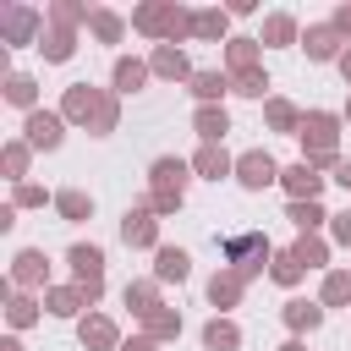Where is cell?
Segmentation results:
<instances>
[{"mask_svg":"<svg viewBox=\"0 0 351 351\" xmlns=\"http://www.w3.org/2000/svg\"><path fill=\"white\" fill-rule=\"evenodd\" d=\"M274 280H280V285H296V280H302V263H296V252H280V258H274Z\"/></svg>","mask_w":351,"mask_h":351,"instance_id":"31","label":"cell"},{"mask_svg":"<svg viewBox=\"0 0 351 351\" xmlns=\"http://www.w3.org/2000/svg\"><path fill=\"white\" fill-rule=\"evenodd\" d=\"M126 302H132V307L148 318V313H154V285H126Z\"/></svg>","mask_w":351,"mask_h":351,"instance_id":"37","label":"cell"},{"mask_svg":"<svg viewBox=\"0 0 351 351\" xmlns=\"http://www.w3.org/2000/svg\"><path fill=\"white\" fill-rule=\"evenodd\" d=\"M236 176H241V186H269V181H280V170H274V159L263 154V148H252V154H241V165H236Z\"/></svg>","mask_w":351,"mask_h":351,"instance_id":"6","label":"cell"},{"mask_svg":"<svg viewBox=\"0 0 351 351\" xmlns=\"http://www.w3.org/2000/svg\"><path fill=\"white\" fill-rule=\"evenodd\" d=\"M33 27H38V16H33L27 5H11V11H5V38H11V44H27Z\"/></svg>","mask_w":351,"mask_h":351,"instance_id":"9","label":"cell"},{"mask_svg":"<svg viewBox=\"0 0 351 351\" xmlns=\"http://www.w3.org/2000/svg\"><path fill=\"white\" fill-rule=\"evenodd\" d=\"M44 55H49V60H66V55H71V33H66V27H55V33H49V44H44Z\"/></svg>","mask_w":351,"mask_h":351,"instance_id":"35","label":"cell"},{"mask_svg":"<svg viewBox=\"0 0 351 351\" xmlns=\"http://www.w3.org/2000/svg\"><path fill=\"white\" fill-rule=\"evenodd\" d=\"M225 132H230V121H225V110H214V104H203V110H197V137H203V143L214 148V143H219Z\"/></svg>","mask_w":351,"mask_h":351,"instance_id":"10","label":"cell"},{"mask_svg":"<svg viewBox=\"0 0 351 351\" xmlns=\"http://www.w3.org/2000/svg\"><path fill=\"white\" fill-rule=\"evenodd\" d=\"M280 351H302V346H280Z\"/></svg>","mask_w":351,"mask_h":351,"instance_id":"48","label":"cell"},{"mask_svg":"<svg viewBox=\"0 0 351 351\" xmlns=\"http://www.w3.org/2000/svg\"><path fill=\"white\" fill-rule=\"evenodd\" d=\"M291 252H296V263H302V269H313V263H324V241H313V236H302V241H296Z\"/></svg>","mask_w":351,"mask_h":351,"instance_id":"29","label":"cell"},{"mask_svg":"<svg viewBox=\"0 0 351 351\" xmlns=\"http://www.w3.org/2000/svg\"><path fill=\"white\" fill-rule=\"evenodd\" d=\"M5 99H11V104H33V82H27V77H11V82H5Z\"/></svg>","mask_w":351,"mask_h":351,"instance_id":"39","label":"cell"},{"mask_svg":"<svg viewBox=\"0 0 351 351\" xmlns=\"http://www.w3.org/2000/svg\"><path fill=\"white\" fill-rule=\"evenodd\" d=\"M55 203H60L66 219H88V214H93V197H82V192H60Z\"/></svg>","mask_w":351,"mask_h":351,"instance_id":"22","label":"cell"},{"mask_svg":"<svg viewBox=\"0 0 351 351\" xmlns=\"http://www.w3.org/2000/svg\"><path fill=\"white\" fill-rule=\"evenodd\" d=\"M132 22H137L143 33H165V38H181V33L192 27V16H186V11H176V5H143Z\"/></svg>","mask_w":351,"mask_h":351,"instance_id":"4","label":"cell"},{"mask_svg":"<svg viewBox=\"0 0 351 351\" xmlns=\"http://www.w3.org/2000/svg\"><path fill=\"white\" fill-rule=\"evenodd\" d=\"M0 351H22V346H16V340H5V346H0Z\"/></svg>","mask_w":351,"mask_h":351,"instance_id":"46","label":"cell"},{"mask_svg":"<svg viewBox=\"0 0 351 351\" xmlns=\"http://www.w3.org/2000/svg\"><path fill=\"white\" fill-rule=\"evenodd\" d=\"M181 181H186V165H181V159H159V165H154V208H159V214L181 208Z\"/></svg>","mask_w":351,"mask_h":351,"instance_id":"3","label":"cell"},{"mask_svg":"<svg viewBox=\"0 0 351 351\" xmlns=\"http://www.w3.org/2000/svg\"><path fill=\"white\" fill-rule=\"evenodd\" d=\"M121 236H126L132 247H154V219H148L143 208H132V214H126V225H121Z\"/></svg>","mask_w":351,"mask_h":351,"instance_id":"13","label":"cell"},{"mask_svg":"<svg viewBox=\"0 0 351 351\" xmlns=\"http://www.w3.org/2000/svg\"><path fill=\"white\" fill-rule=\"evenodd\" d=\"M225 258L236 263L241 280H252V274L263 269V258H269V241H263L258 230H247V236H225Z\"/></svg>","mask_w":351,"mask_h":351,"instance_id":"2","label":"cell"},{"mask_svg":"<svg viewBox=\"0 0 351 351\" xmlns=\"http://www.w3.org/2000/svg\"><path fill=\"white\" fill-rule=\"evenodd\" d=\"M99 104H104V99H93V88H88V82H77V88L66 93V115H77V121L99 115Z\"/></svg>","mask_w":351,"mask_h":351,"instance_id":"12","label":"cell"},{"mask_svg":"<svg viewBox=\"0 0 351 351\" xmlns=\"http://www.w3.org/2000/svg\"><path fill=\"white\" fill-rule=\"evenodd\" d=\"M291 219H296L302 230H313V225L324 219V208H318V203H291Z\"/></svg>","mask_w":351,"mask_h":351,"instance_id":"36","label":"cell"},{"mask_svg":"<svg viewBox=\"0 0 351 351\" xmlns=\"http://www.w3.org/2000/svg\"><path fill=\"white\" fill-rule=\"evenodd\" d=\"M335 181H340V186L351 192V159H346V165H335Z\"/></svg>","mask_w":351,"mask_h":351,"instance_id":"44","label":"cell"},{"mask_svg":"<svg viewBox=\"0 0 351 351\" xmlns=\"http://www.w3.org/2000/svg\"><path fill=\"white\" fill-rule=\"evenodd\" d=\"M22 165H27V148H5V170L22 176Z\"/></svg>","mask_w":351,"mask_h":351,"instance_id":"40","label":"cell"},{"mask_svg":"<svg viewBox=\"0 0 351 351\" xmlns=\"http://www.w3.org/2000/svg\"><path fill=\"white\" fill-rule=\"evenodd\" d=\"M285 318H291V329H313L324 313H318L313 302H291V307H285Z\"/></svg>","mask_w":351,"mask_h":351,"instance_id":"25","label":"cell"},{"mask_svg":"<svg viewBox=\"0 0 351 351\" xmlns=\"http://www.w3.org/2000/svg\"><path fill=\"white\" fill-rule=\"evenodd\" d=\"M225 88H230V82H225V77H219V71H197V77H192V93H197V99H203V104H214V99H219V93H225Z\"/></svg>","mask_w":351,"mask_h":351,"instance_id":"18","label":"cell"},{"mask_svg":"<svg viewBox=\"0 0 351 351\" xmlns=\"http://www.w3.org/2000/svg\"><path fill=\"white\" fill-rule=\"evenodd\" d=\"M38 274H44V252H22V258H16V280H22V285H33Z\"/></svg>","mask_w":351,"mask_h":351,"instance_id":"30","label":"cell"},{"mask_svg":"<svg viewBox=\"0 0 351 351\" xmlns=\"http://www.w3.org/2000/svg\"><path fill=\"white\" fill-rule=\"evenodd\" d=\"M126 351H154V340H132V346H126Z\"/></svg>","mask_w":351,"mask_h":351,"instance_id":"45","label":"cell"},{"mask_svg":"<svg viewBox=\"0 0 351 351\" xmlns=\"http://www.w3.org/2000/svg\"><path fill=\"white\" fill-rule=\"evenodd\" d=\"M71 269H77V280H82V296L93 302L99 285H104V252H99V247H71Z\"/></svg>","mask_w":351,"mask_h":351,"instance_id":"5","label":"cell"},{"mask_svg":"<svg viewBox=\"0 0 351 351\" xmlns=\"http://www.w3.org/2000/svg\"><path fill=\"white\" fill-rule=\"evenodd\" d=\"M324 302H351V274H329L324 280Z\"/></svg>","mask_w":351,"mask_h":351,"instance_id":"34","label":"cell"},{"mask_svg":"<svg viewBox=\"0 0 351 351\" xmlns=\"http://www.w3.org/2000/svg\"><path fill=\"white\" fill-rule=\"evenodd\" d=\"M335 115H324V110H313L307 121H302V143H307V165H335Z\"/></svg>","mask_w":351,"mask_h":351,"instance_id":"1","label":"cell"},{"mask_svg":"<svg viewBox=\"0 0 351 351\" xmlns=\"http://www.w3.org/2000/svg\"><path fill=\"white\" fill-rule=\"evenodd\" d=\"M197 170H203L208 181H219V176L230 170V159H225V148H203V154H197Z\"/></svg>","mask_w":351,"mask_h":351,"instance_id":"21","label":"cell"},{"mask_svg":"<svg viewBox=\"0 0 351 351\" xmlns=\"http://www.w3.org/2000/svg\"><path fill=\"white\" fill-rule=\"evenodd\" d=\"M11 324H33V302H27V296L11 302Z\"/></svg>","mask_w":351,"mask_h":351,"instance_id":"41","label":"cell"},{"mask_svg":"<svg viewBox=\"0 0 351 351\" xmlns=\"http://www.w3.org/2000/svg\"><path fill=\"white\" fill-rule=\"evenodd\" d=\"M154 71H159V77H186V55L170 49V44H159V49H154Z\"/></svg>","mask_w":351,"mask_h":351,"instance_id":"16","label":"cell"},{"mask_svg":"<svg viewBox=\"0 0 351 351\" xmlns=\"http://www.w3.org/2000/svg\"><path fill=\"white\" fill-rule=\"evenodd\" d=\"M77 307H82V291H49V313L66 318V313H77Z\"/></svg>","mask_w":351,"mask_h":351,"instance_id":"32","label":"cell"},{"mask_svg":"<svg viewBox=\"0 0 351 351\" xmlns=\"http://www.w3.org/2000/svg\"><path fill=\"white\" fill-rule=\"evenodd\" d=\"M291 33H296L291 16H269V22H263V38H269V44H291Z\"/></svg>","mask_w":351,"mask_h":351,"instance_id":"27","label":"cell"},{"mask_svg":"<svg viewBox=\"0 0 351 351\" xmlns=\"http://www.w3.org/2000/svg\"><path fill=\"white\" fill-rule=\"evenodd\" d=\"M82 346H115L110 318H88V324H82Z\"/></svg>","mask_w":351,"mask_h":351,"instance_id":"23","label":"cell"},{"mask_svg":"<svg viewBox=\"0 0 351 351\" xmlns=\"http://www.w3.org/2000/svg\"><path fill=\"white\" fill-rule=\"evenodd\" d=\"M192 33L219 38V33H225V11H197V16H192Z\"/></svg>","mask_w":351,"mask_h":351,"instance_id":"24","label":"cell"},{"mask_svg":"<svg viewBox=\"0 0 351 351\" xmlns=\"http://www.w3.org/2000/svg\"><path fill=\"white\" fill-rule=\"evenodd\" d=\"M340 71H346V77H351V55H346V60H340Z\"/></svg>","mask_w":351,"mask_h":351,"instance_id":"47","label":"cell"},{"mask_svg":"<svg viewBox=\"0 0 351 351\" xmlns=\"http://www.w3.org/2000/svg\"><path fill=\"white\" fill-rule=\"evenodd\" d=\"M88 22H93V33H99L104 44H115V38H121V16H110V11H93Z\"/></svg>","mask_w":351,"mask_h":351,"instance_id":"26","label":"cell"},{"mask_svg":"<svg viewBox=\"0 0 351 351\" xmlns=\"http://www.w3.org/2000/svg\"><path fill=\"white\" fill-rule=\"evenodd\" d=\"M263 88H269L263 71H236V93H263Z\"/></svg>","mask_w":351,"mask_h":351,"instance_id":"38","label":"cell"},{"mask_svg":"<svg viewBox=\"0 0 351 351\" xmlns=\"http://www.w3.org/2000/svg\"><path fill=\"white\" fill-rule=\"evenodd\" d=\"M252 60H258V38H230V66L252 71Z\"/></svg>","mask_w":351,"mask_h":351,"instance_id":"19","label":"cell"},{"mask_svg":"<svg viewBox=\"0 0 351 351\" xmlns=\"http://www.w3.org/2000/svg\"><path fill=\"white\" fill-rule=\"evenodd\" d=\"M280 181H285V192L296 197V203H313L318 197V186H324V176H313V165L302 159V165H291V170H280Z\"/></svg>","mask_w":351,"mask_h":351,"instance_id":"7","label":"cell"},{"mask_svg":"<svg viewBox=\"0 0 351 351\" xmlns=\"http://www.w3.org/2000/svg\"><path fill=\"white\" fill-rule=\"evenodd\" d=\"M236 296H241V274H236V269H230V274H214V285H208V302H214V307H230Z\"/></svg>","mask_w":351,"mask_h":351,"instance_id":"15","label":"cell"},{"mask_svg":"<svg viewBox=\"0 0 351 351\" xmlns=\"http://www.w3.org/2000/svg\"><path fill=\"white\" fill-rule=\"evenodd\" d=\"M176 329H181V318H176V313H165V307H154V313H148V335H176Z\"/></svg>","mask_w":351,"mask_h":351,"instance_id":"33","label":"cell"},{"mask_svg":"<svg viewBox=\"0 0 351 351\" xmlns=\"http://www.w3.org/2000/svg\"><path fill=\"white\" fill-rule=\"evenodd\" d=\"M269 126H274V132H291V126H296V110H291L285 99H269Z\"/></svg>","mask_w":351,"mask_h":351,"instance_id":"28","label":"cell"},{"mask_svg":"<svg viewBox=\"0 0 351 351\" xmlns=\"http://www.w3.org/2000/svg\"><path fill=\"white\" fill-rule=\"evenodd\" d=\"M335 236H340V241H351V214H335Z\"/></svg>","mask_w":351,"mask_h":351,"instance_id":"42","label":"cell"},{"mask_svg":"<svg viewBox=\"0 0 351 351\" xmlns=\"http://www.w3.org/2000/svg\"><path fill=\"white\" fill-rule=\"evenodd\" d=\"M143 77H148V71H143L137 60H115V88H121V93H132V88H143Z\"/></svg>","mask_w":351,"mask_h":351,"instance_id":"20","label":"cell"},{"mask_svg":"<svg viewBox=\"0 0 351 351\" xmlns=\"http://www.w3.org/2000/svg\"><path fill=\"white\" fill-rule=\"evenodd\" d=\"M335 33H351V5H340V11H335Z\"/></svg>","mask_w":351,"mask_h":351,"instance_id":"43","label":"cell"},{"mask_svg":"<svg viewBox=\"0 0 351 351\" xmlns=\"http://www.w3.org/2000/svg\"><path fill=\"white\" fill-rule=\"evenodd\" d=\"M27 143H33V148H55V143H60V115L33 110V115H27Z\"/></svg>","mask_w":351,"mask_h":351,"instance_id":"8","label":"cell"},{"mask_svg":"<svg viewBox=\"0 0 351 351\" xmlns=\"http://www.w3.org/2000/svg\"><path fill=\"white\" fill-rule=\"evenodd\" d=\"M236 340H241L236 324H219V318H214V324L203 329V346H208V351H236Z\"/></svg>","mask_w":351,"mask_h":351,"instance_id":"17","label":"cell"},{"mask_svg":"<svg viewBox=\"0 0 351 351\" xmlns=\"http://www.w3.org/2000/svg\"><path fill=\"white\" fill-rule=\"evenodd\" d=\"M302 44H307V55H313V60H329V55H335V44H340V33H335V27H307V38H302Z\"/></svg>","mask_w":351,"mask_h":351,"instance_id":"14","label":"cell"},{"mask_svg":"<svg viewBox=\"0 0 351 351\" xmlns=\"http://www.w3.org/2000/svg\"><path fill=\"white\" fill-rule=\"evenodd\" d=\"M186 269H192V258L181 247H159V263H154L159 280H186Z\"/></svg>","mask_w":351,"mask_h":351,"instance_id":"11","label":"cell"}]
</instances>
